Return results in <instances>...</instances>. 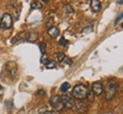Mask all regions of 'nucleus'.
Segmentation results:
<instances>
[{"label":"nucleus","mask_w":123,"mask_h":114,"mask_svg":"<svg viewBox=\"0 0 123 114\" xmlns=\"http://www.w3.org/2000/svg\"><path fill=\"white\" fill-rule=\"evenodd\" d=\"M117 83L115 82L114 80H111L110 82L107 83V86H106L105 88H104V90H103V92H104V97H105L106 101H111L113 97L115 96V94H116V91H117Z\"/></svg>","instance_id":"obj_1"},{"label":"nucleus","mask_w":123,"mask_h":114,"mask_svg":"<svg viewBox=\"0 0 123 114\" xmlns=\"http://www.w3.org/2000/svg\"><path fill=\"white\" fill-rule=\"evenodd\" d=\"M87 94H88V89L86 86L83 84H76L74 88H73V91H72V95L74 98L76 99H84L87 97Z\"/></svg>","instance_id":"obj_2"},{"label":"nucleus","mask_w":123,"mask_h":114,"mask_svg":"<svg viewBox=\"0 0 123 114\" xmlns=\"http://www.w3.org/2000/svg\"><path fill=\"white\" fill-rule=\"evenodd\" d=\"M13 26V17L10 14H4L2 17L0 19V27L4 29V30H7V29H10Z\"/></svg>","instance_id":"obj_3"},{"label":"nucleus","mask_w":123,"mask_h":114,"mask_svg":"<svg viewBox=\"0 0 123 114\" xmlns=\"http://www.w3.org/2000/svg\"><path fill=\"white\" fill-rule=\"evenodd\" d=\"M49 103H50V105L54 107L55 111H62L64 108V105H63V103H62L61 96H58V95H54V96L50 97Z\"/></svg>","instance_id":"obj_4"},{"label":"nucleus","mask_w":123,"mask_h":114,"mask_svg":"<svg viewBox=\"0 0 123 114\" xmlns=\"http://www.w3.org/2000/svg\"><path fill=\"white\" fill-rule=\"evenodd\" d=\"M5 67H6V70L8 71L7 73L9 74V76H10V78H13V79H14V78L17 75L18 67H17V65H16L14 62H8V63H6Z\"/></svg>","instance_id":"obj_5"},{"label":"nucleus","mask_w":123,"mask_h":114,"mask_svg":"<svg viewBox=\"0 0 123 114\" xmlns=\"http://www.w3.org/2000/svg\"><path fill=\"white\" fill-rule=\"evenodd\" d=\"M62 99V103H63V105L64 107H67V108H73L75 106L74 104V101L72 99V97L68 96V95H63V97H61Z\"/></svg>","instance_id":"obj_6"},{"label":"nucleus","mask_w":123,"mask_h":114,"mask_svg":"<svg viewBox=\"0 0 123 114\" xmlns=\"http://www.w3.org/2000/svg\"><path fill=\"white\" fill-rule=\"evenodd\" d=\"M103 90H104V87H103V84H101L99 81H96V82L92 83L91 91L93 92V95H101V94H103Z\"/></svg>","instance_id":"obj_7"},{"label":"nucleus","mask_w":123,"mask_h":114,"mask_svg":"<svg viewBox=\"0 0 123 114\" xmlns=\"http://www.w3.org/2000/svg\"><path fill=\"white\" fill-rule=\"evenodd\" d=\"M90 6H91V9L93 12H99L101 9V4L99 0H91V2H90Z\"/></svg>","instance_id":"obj_8"},{"label":"nucleus","mask_w":123,"mask_h":114,"mask_svg":"<svg viewBox=\"0 0 123 114\" xmlns=\"http://www.w3.org/2000/svg\"><path fill=\"white\" fill-rule=\"evenodd\" d=\"M48 33H49V35H50L51 38H57L58 35H59V29H58V27H56V26L49 27Z\"/></svg>","instance_id":"obj_9"},{"label":"nucleus","mask_w":123,"mask_h":114,"mask_svg":"<svg viewBox=\"0 0 123 114\" xmlns=\"http://www.w3.org/2000/svg\"><path fill=\"white\" fill-rule=\"evenodd\" d=\"M37 39H38L37 33H29V34L26 35V41H29V42H33V41H35Z\"/></svg>","instance_id":"obj_10"},{"label":"nucleus","mask_w":123,"mask_h":114,"mask_svg":"<svg viewBox=\"0 0 123 114\" xmlns=\"http://www.w3.org/2000/svg\"><path fill=\"white\" fill-rule=\"evenodd\" d=\"M70 88H71V84L68 83V82H64V83L61 86V91L62 92H66Z\"/></svg>","instance_id":"obj_11"},{"label":"nucleus","mask_w":123,"mask_h":114,"mask_svg":"<svg viewBox=\"0 0 123 114\" xmlns=\"http://www.w3.org/2000/svg\"><path fill=\"white\" fill-rule=\"evenodd\" d=\"M44 65H46V67H47V69H49V70H50V69H55V67H56V63H55L54 61H50V59H49V61L47 62Z\"/></svg>","instance_id":"obj_12"},{"label":"nucleus","mask_w":123,"mask_h":114,"mask_svg":"<svg viewBox=\"0 0 123 114\" xmlns=\"http://www.w3.org/2000/svg\"><path fill=\"white\" fill-rule=\"evenodd\" d=\"M31 7H32V9H41L42 8V4L39 2V1H34V2H32Z\"/></svg>","instance_id":"obj_13"},{"label":"nucleus","mask_w":123,"mask_h":114,"mask_svg":"<svg viewBox=\"0 0 123 114\" xmlns=\"http://www.w3.org/2000/svg\"><path fill=\"white\" fill-rule=\"evenodd\" d=\"M39 47H40V51L42 53V55H44V51H46V48H47L46 42H41V44H39Z\"/></svg>","instance_id":"obj_14"},{"label":"nucleus","mask_w":123,"mask_h":114,"mask_svg":"<svg viewBox=\"0 0 123 114\" xmlns=\"http://www.w3.org/2000/svg\"><path fill=\"white\" fill-rule=\"evenodd\" d=\"M63 63H65L66 65H72V63H73V62H72V59H71V58H68V57H64V59H63Z\"/></svg>","instance_id":"obj_15"},{"label":"nucleus","mask_w":123,"mask_h":114,"mask_svg":"<svg viewBox=\"0 0 123 114\" xmlns=\"http://www.w3.org/2000/svg\"><path fill=\"white\" fill-rule=\"evenodd\" d=\"M67 44H68L67 40L64 39V38H61V40H59V44H61V46H64V47H65V46H67Z\"/></svg>","instance_id":"obj_16"},{"label":"nucleus","mask_w":123,"mask_h":114,"mask_svg":"<svg viewBox=\"0 0 123 114\" xmlns=\"http://www.w3.org/2000/svg\"><path fill=\"white\" fill-rule=\"evenodd\" d=\"M48 61H49L48 57L46 56V55H42V57H41V63H42V64H46Z\"/></svg>","instance_id":"obj_17"},{"label":"nucleus","mask_w":123,"mask_h":114,"mask_svg":"<svg viewBox=\"0 0 123 114\" xmlns=\"http://www.w3.org/2000/svg\"><path fill=\"white\" fill-rule=\"evenodd\" d=\"M64 57H65V55H64V54L63 53H58L57 54V59L58 61H63V59H64Z\"/></svg>","instance_id":"obj_18"},{"label":"nucleus","mask_w":123,"mask_h":114,"mask_svg":"<svg viewBox=\"0 0 123 114\" xmlns=\"http://www.w3.org/2000/svg\"><path fill=\"white\" fill-rule=\"evenodd\" d=\"M65 12L67 14H71V13H73V9H72V7H71V6H66V7H65Z\"/></svg>","instance_id":"obj_19"},{"label":"nucleus","mask_w":123,"mask_h":114,"mask_svg":"<svg viewBox=\"0 0 123 114\" xmlns=\"http://www.w3.org/2000/svg\"><path fill=\"white\" fill-rule=\"evenodd\" d=\"M121 21H122V13H120L119 17L116 18V21H115V24H119V23H121Z\"/></svg>","instance_id":"obj_20"},{"label":"nucleus","mask_w":123,"mask_h":114,"mask_svg":"<svg viewBox=\"0 0 123 114\" xmlns=\"http://www.w3.org/2000/svg\"><path fill=\"white\" fill-rule=\"evenodd\" d=\"M40 114H56L54 111H44V112H41Z\"/></svg>","instance_id":"obj_21"},{"label":"nucleus","mask_w":123,"mask_h":114,"mask_svg":"<svg viewBox=\"0 0 123 114\" xmlns=\"http://www.w3.org/2000/svg\"><path fill=\"white\" fill-rule=\"evenodd\" d=\"M46 92H44V90H42V89H40L39 91H38V95H44Z\"/></svg>","instance_id":"obj_22"},{"label":"nucleus","mask_w":123,"mask_h":114,"mask_svg":"<svg viewBox=\"0 0 123 114\" xmlns=\"http://www.w3.org/2000/svg\"><path fill=\"white\" fill-rule=\"evenodd\" d=\"M116 2L119 5H122V2H123V0H116Z\"/></svg>","instance_id":"obj_23"},{"label":"nucleus","mask_w":123,"mask_h":114,"mask_svg":"<svg viewBox=\"0 0 123 114\" xmlns=\"http://www.w3.org/2000/svg\"><path fill=\"white\" fill-rule=\"evenodd\" d=\"M41 1H42V2H44V4H47V2H48L49 0H41Z\"/></svg>","instance_id":"obj_24"},{"label":"nucleus","mask_w":123,"mask_h":114,"mask_svg":"<svg viewBox=\"0 0 123 114\" xmlns=\"http://www.w3.org/2000/svg\"><path fill=\"white\" fill-rule=\"evenodd\" d=\"M1 89H2V87H1V86H0V91H1Z\"/></svg>","instance_id":"obj_25"}]
</instances>
